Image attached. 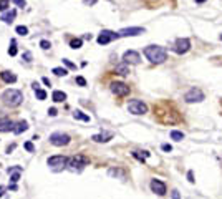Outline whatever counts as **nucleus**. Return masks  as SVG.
I'll use <instances>...</instances> for the list:
<instances>
[{
  "mask_svg": "<svg viewBox=\"0 0 222 199\" xmlns=\"http://www.w3.org/2000/svg\"><path fill=\"white\" fill-rule=\"evenodd\" d=\"M206 0H196V3H204Z\"/></svg>",
  "mask_w": 222,
  "mask_h": 199,
  "instance_id": "47",
  "label": "nucleus"
},
{
  "mask_svg": "<svg viewBox=\"0 0 222 199\" xmlns=\"http://www.w3.org/2000/svg\"><path fill=\"white\" fill-rule=\"evenodd\" d=\"M50 143L53 146H66L70 143V136L65 133H53L50 134Z\"/></svg>",
  "mask_w": 222,
  "mask_h": 199,
  "instance_id": "6",
  "label": "nucleus"
},
{
  "mask_svg": "<svg viewBox=\"0 0 222 199\" xmlns=\"http://www.w3.org/2000/svg\"><path fill=\"white\" fill-rule=\"evenodd\" d=\"M91 139L95 143H108L109 139H113V133H111V131H103L100 134H93Z\"/></svg>",
  "mask_w": 222,
  "mask_h": 199,
  "instance_id": "14",
  "label": "nucleus"
},
{
  "mask_svg": "<svg viewBox=\"0 0 222 199\" xmlns=\"http://www.w3.org/2000/svg\"><path fill=\"white\" fill-rule=\"evenodd\" d=\"M86 164H88V158H85L83 154H75L71 158H68L66 168L70 171H81Z\"/></svg>",
  "mask_w": 222,
  "mask_h": 199,
  "instance_id": "3",
  "label": "nucleus"
},
{
  "mask_svg": "<svg viewBox=\"0 0 222 199\" xmlns=\"http://www.w3.org/2000/svg\"><path fill=\"white\" fill-rule=\"evenodd\" d=\"M12 2H13L15 5H17V7H25V0H12Z\"/></svg>",
  "mask_w": 222,
  "mask_h": 199,
  "instance_id": "37",
  "label": "nucleus"
},
{
  "mask_svg": "<svg viewBox=\"0 0 222 199\" xmlns=\"http://www.w3.org/2000/svg\"><path fill=\"white\" fill-rule=\"evenodd\" d=\"M123 60H124V63H130V65H138V63L141 62V56H139L138 51L128 50L126 53L123 55Z\"/></svg>",
  "mask_w": 222,
  "mask_h": 199,
  "instance_id": "11",
  "label": "nucleus"
},
{
  "mask_svg": "<svg viewBox=\"0 0 222 199\" xmlns=\"http://www.w3.org/2000/svg\"><path fill=\"white\" fill-rule=\"evenodd\" d=\"M15 17H17V12H15V10H10V12H7V13L2 15V20H3L5 23H12V22L15 20Z\"/></svg>",
  "mask_w": 222,
  "mask_h": 199,
  "instance_id": "21",
  "label": "nucleus"
},
{
  "mask_svg": "<svg viewBox=\"0 0 222 199\" xmlns=\"http://www.w3.org/2000/svg\"><path fill=\"white\" fill-rule=\"evenodd\" d=\"M43 83H45L46 86H51V83H50V80H48V78H43Z\"/></svg>",
  "mask_w": 222,
  "mask_h": 199,
  "instance_id": "43",
  "label": "nucleus"
},
{
  "mask_svg": "<svg viewBox=\"0 0 222 199\" xmlns=\"http://www.w3.org/2000/svg\"><path fill=\"white\" fill-rule=\"evenodd\" d=\"M63 65H65V67H68V68H71V70H75V68H77V65H75V63H71L70 60H66V58H63Z\"/></svg>",
  "mask_w": 222,
  "mask_h": 199,
  "instance_id": "32",
  "label": "nucleus"
},
{
  "mask_svg": "<svg viewBox=\"0 0 222 199\" xmlns=\"http://www.w3.org/2000/svg\"><path fill=\"white\" fill-rule=\"evenodd\" d=\"M17 33L22 35V37H27V35H28V28L23 27V25H20V27H17Z\"/></svg>",
  "mask_w": 222,
  "mask_h": 199,
  "instance_id": "28",
  "label": "nucleus"
},
{
  "mask_svg": "<svg viewBox=\"0 0 222 199\" xmlns=\"http://www.w3.org/2000/svg\"><path fill=\"white\" fill-rule=\"evenodd\" d=\"M119 35L118 33H114V32H111V30H103L100 33V37H98V43L100 45H106L109 42H113L114 38H118Z\"/></svg>",
  "mask_w": 222,
  "mask_h": 199,
  "instance_id": "10",
  "label": "nucleus"
},
{
  "mask_svg": "<svg viewBox=\"0 0 222 199\" xmlns=\"http://www.w3.org/2000/svg\"><path fill=\"white\" fill-rule=\"evenodd\" d=\"M48 115H50V116H56V115H58L56 108H50V110H48Z\"/></svg>",
  "mask_w": 222,
  "mask_h": 199,
  "instance_id": "38",
  "label": "nucleus"
},
{
  "mask_svg": "<svg viewBox=\"0 0 222 199\" xmlns=\"http://www.w3.org/2000/svg\"><path fill=\"white\" fill-rule=\"evenodd\" d=\"M13 148H15V144H12V146H8V148H7V153H10V151H13Z\"/></svg>",
  "mask_w": 222,
  "mask_h": 199,
  "instance_id": "44",
  "label": "nucleus"
},
{
  "mask_svg": "<svg viewBox=\"0 0 222 199\" xmlns=\"http://www.w3.org/2000/svg\"><path fill=\"white\" fill-rule=\"evenodd\" d=\"M51 72H53L56 77H66V75H68V70L66 68H53Z\"/></svg>",
  "mask_w": 222,
  "mask_h": 199,
  "instance_id": "26",
  "label": "nucleus"
},
{
  "mask_svg": "<svg viewBox=\"0 0 222 199\" xmlns=\"http://www.w3.org/2000/svg\"><path fill=\"white\" fill-rule=\"evenodd\" d=\"M0 131H2V133L13 131V123H12L8 118H2V120H0Z\"/></svg>",
  "mask_w": 222,
  "mask_h": 199,
  "instance_id": "16",
  "label": "nucleus"
},
{
  "mask_svg": "<svg viewBox=\"0 0 222 199\" xmlns=\"http://www.w3.org/2000/svg\"><path fill=\"white\" fill-rule=\"evenodd\" d=\"M0 78H2L5 83H15L17 81V77L12 72H2L0 73Z\"/></svg>",
  "mask_w": 222,
  "mask_h": 199,
  "instance_id": "18",
  "label": "nucleus"
},
{
  "mask_svg": "<svg viewBox=\"0 0 222 199\" xmlns=\"http://www.w3.org/2000/svg\"><path fill=\"white\" fill-rule=\"evenodd\" d=\"M40 46H42L43 50H48L50 46H51V43L48 42V40H42V42H40Z\"/></svg>",
  "mask_w": 222,
  "mask_h": 199,
  "instance_id": "33",
  "label": "nucleus"
},
{
  "mask_svg": "<svg viewBox=\"0 0 222 199\" xmlns=\"http://www.w3.org/2000/svg\"><path fill=\"white\" fill-rule=\"evenodd\" d=\"M51 100H53L55 103H61V101H65V100H66V93L56 90V91H53V95H51Z\"/></svg>",
  "mask_w": 222,
  "mask_h": 199,
  "instance_id": "20",
  "label": "nucleus"
},
{
  "mask_svg": "<svg viewBox=\"0 0 222 199\" xmlns=\"http://www.w3.org/2000/svg\"><path fill=\"white\" fill-rule=\"evenodd\" d=\"M133 156L136 158V159H139V161H143V163H144V159H146V158H149V156H151V153H148V151H143V154H141L139 151H134Z\"/></svg>",
  "mask_w": 222,
  "mask_h": 199,
  "instance_id": "24",
  "label": "nucleus"
},
{
  "mask_svg": "<svg viewBox=\"0 0 222 199\" xmlns=\"http://www.w3.org/2000/svg\"><path fill=\"white\" fill-rule=\"evenodd\" d=\"M3 192H5V188H3V186H0V196H3Z\"/></svg>",
  "mask_w": 222,
  "mask_h": 199,
  "instance_id": "45",
  "label": "nucleus"
},
{
  "mask_svg": "<svg viewBox=\"0 0 222 199\" xmlns=\"http://www.w3.org/2000/svg\"><path fill=\"white\" fill-rule=\"evenodd\" d=\"M10 181H12V183H18V181H20V173L18 171H17V173H13V174H12V176H10Z\"/></svg>",
  "mask_w": 222,
  "mask_h": 199,
  "instance_id": "30",
  "label": "nucleus"
},
{
  "mask_svg": "<svg viewBox=\"0 0 222 199\" xmlns=\"http://www.w3.org/2000/svg\"><path fill=\"white\" fill-rule=\"evenodd\" d=\"M111 91L116 96H126V95H130V86L126 83H123V81H114V83H111Z\"/></svg>",
  "mask_w": 222,
  "mask_h": 199,
  "instance_id": "7",
  "label": "nucleus"
},
{
  "mask_svg": "<svg viewBox=\"0 0 222 199\" xmlns=\"http://www.w3.org/2000/svg\"><path fill=\"white\" fill-rule=\"evenodd\" d=\"M191 50V42L188 38H177L176 40V46H174V51L179 55H184Z\"/></svg>",
  "mask_w": 222,
  "mask_h": 199,
  "instance_id": "8",
  "label": "nucleus"
},
{
  "mask_svg": "<svg viewBox=\"0 0 222 199\" xmlns=\"http://www.w3.org/2000/svg\"><path fill=\"white\" fill-rule=\"evenodd\" d=\"M171 194H172V199H181V196H179V192H177L176 189H174V191L171 192Z\"/></svg>",
  "mask_w": 222,
  "mask_h": 199,
  "instance_id": "41",
  "label": "nucleus"
},
{
  "mask_svg": "<svg viewBox=\"0 0 222 199\" xmlns=\"http://www.w3.org/2000/svg\"><path fill=\"white\" fill-rule=\"evenodd\" d=\"M144 55L151 63H157V65H159V63L166 62L167 51H166V48H162L159 45H149L144 48Z\"/></svg>",
  "mask_w": 222,
  "mask_h": 199,
  "instance_id": "1",
  "label": "nucleus"
},
{
  "mask_svg": "<svg viewBox=\"0 0 222 199\" xmlns=\"http://www.w3.org/2000/svg\"><path fill=\"white\" fill-rule=\"evenodd\" d=\"M188 179H189V183H194V174H192V171L188 173Z\"/></svg>",
  "mask_w": 222,
  "mask_h": 199,
  "instance_id": "40",
  "label": "nucleus"
},
{
  "mask_svg": "<svg viewBox=\"0 0 222 199\" xmlns=\"http://www.w3.org/2000/svg\"><path fill=\"white\" fill-rule=\"evenodd\" d=\"M128 110H130V113H133V115L148 113V106H146V103H143L141 100H131V101L128 103Z\"/></svg>",
  "mask_w": 222,
  "mask_h": 199,
  "instance_id": "5",
  "label": "nucleus"
},
{
  "mask_svg": "<svg viewBox=\"0 0 222 199\" xmlns=\"http://www.w3.org/2000/svg\"><path fill=\"white\" fill-rule=\"evenodd\" d=\"M93 37H91V33H88V35H85V40H91Z\"/></svg>",
  "mask_w": 222,
  "mask_h": 199,
  "instance_id": "46",
  "label": "nucleus"
},
{
  "mask_svg": "<svg viewBox=\"0 0 222 199\" xmlns=\"http://www.w3.org/2000/svg\"><path fill=\"white\" fill-rule=\"evenodd\" d=\"M73 118H75V120H80V121H86V123L90 121V116L85 115L83 111H80V110H77V111L73 113Z\"/></svg>",
  "mask_w": 222,
  "mask_h": 199,
  "instance_id": "22",
  "label": "nucleus"
},
{
  "mask_svg": "<svg viewBox=\"0 0 222 199\" xmlns=\"http://www.w3.org/2000/svg\"><path fill=\"white\" fill-rule=\"evenodd\" d=\"M172 146L171 144H162V151H171Z\"/></svg>",
  "mask_w": 222,
  "mask_h": 199,
  "instance_id": "42",
  "label": "nucleus"
},
{
  "mask_svg": "<svg viewBox=\"0 0 222 199\" xmlns=\"http://www.w3.org/2000/svg\"><path fill=\"white\" fill-rule=\"evenodd\" d=\"M77 85H80V86H86V80H85L83 77H77Z\"/></svg>",
  "mask_w": 222,
  "mask_h": 199,
  "instance_id": "35",
  "label": "nucleus"
},
{
  "mask_svg": "<svg viewBox=\"0 0 222 199\" xmlns=\"http://www.w3.org/2000/svg\"><path fill=\"white\" fill-rule=\"evenodd\" d=\"M68 164V158L66 156H51L48 158V166L55 168V169H61Z\"/></svg>",
  "mask_w": 222,
  "mask_h": 199,
  "instance_id": "9",
  "label": "nucleus"
},
{
  "mask_svg": "<svg viewBox=\"0 0 222 199\" xmlns=\"http://www.w3.org/2000/svg\"><path fill=\"white\" fill-rule=\"evenodd\" d=\"M96 2H98V0H83L85 5H95Z\"/></svg>",
  "mask_w": 222,
  "mask_h": 199,
  "instance_id": "39",
  "label": "nucleus"
},
{
  "mask_svg": "<svg viewBox=\"0 0 222 199\" xmlns=\"http://www.w3.org/2000/svg\"><path fill=\"white\" fill-rule=\"evenodd\" d=\"M28 130V123L27 121H18L15 125V128H13V133L15 134H22L23 131H27Z\"/></svg>",
  "mask_w": 222,
  "mask_h": 199,
  "instance_id": "19",
  "label": "nucleus"
},
{
  "mask_svg": "<svg viewBox=\"0 0 222 199\" xmlns=\"http://www.w3.org/2000/svg\"><path fill=\"white\" fill-rule=\"evenodd\" d=\"M204 98H206V96H204V91H202V90H199V88H191V90L184 95V101H186V103H201Z\"/></svg>",
  "mask_w": 222,
  "mask_h": 199,
  "instance_id": "4",
  "label": "nucleus"
},
{
  "mask_svg": "<svg viewBox=\"0 0 222 199\" xmlns=\"http://www.w3.org/2000/svg\"><path fill=\"white\" fill-rule=\"evenodd\" d=\"M2 100H3V103L7 105V106L15 108V106H18V105H22V101H23V95H22V91L10 88V90H7V91H5L3 95H2Z\"/></svg>",
  "mask_w": 222,
  "mask_h": 199,
  "instance_id": "2",
  "label": "nucleus"
},
{
  "mask_svg": "<svg viewBox=\"0 0 222 199\" xmlns=\"http://www.w3.org/2000/svg\"><path fill=\"white\" fill-rule=\"evenodd\" d=\"M114 73L121 75V77H126V75H130V67H128V63H119V65H116L114 68Z\"/></svg>",
  "mask_w": 222,
  "mask_h": 199,
  "instance_id": "17",
  "label": "nucleus"
},
{
  "mask_svg": "<svg viewBox=\"0 0 222 199\" xmlns=\"http://www.w3.org/2000/svg\"><path fill=\"white\" fill-rule=\"evenodd\" d=\"M220 40H222V35H220Z\"/></svg>",
  "mask_w": 222,
  "mask_h": 199,
  "instance_id": "48",
  "label": "nucleus"
},
{
  "mask_svg": "<svg viewBox=\"0 0 222 199\" xmlns=\"http://www.w3.org/2000/svg\"><path fill=\"white\" fill-rule=\"evenodd\" d=\"M151 191L156 192L157 196H164L166 194V184L159 179H153L151 181Z\"/></svg>",
  "mask_w": 222,
  "mask_h": 199,
  "instance_id": "13",
  "label": "nucleus"
},
{
  "mask_svg": "<svg viewBox=\"0 0 222 199\" xmlns=\"http://www.w3.org/2000/svg\"><path fill=\"white\" fill-rule=\"evenodd\" d=\"M23 148H25V149L28 151V153H33V149H35V148H33V143H32V141H27L25 144H23Z\"/></svg>",
  "mask_w": 222,
  "mask_h": 199,
  "instance_id": "31",
  "label": "nucleus"
},
{
  "mask_svg": "<svg viewBox=\"0 0 222 199\" xmlns=\"http://www.w3.org/2000/svg\"><path fill=\"white\" fill-rule=\"evenodd\" d=\"M108 174L111 178L126 179V173H124V169H121V168H111V169H108Z\"/></svg>",
  "mask_w": 222,
  "mask_h": 199,
  "instance_id": "15",
  "label": "nucleus"
},
{
  "mask_svg": "<svg viewBox=\"0 0 222 199\" xmlns=\"http://www.w3.org/2000/svg\"><path fill=\"white\" fill-rule=\"evenodd\" d=\"M35 96H37V100H45L46 98V91H43V90H35Z\"/></svg>",
  "mask_w": 222,
  "mask_h": 199,
  "instance_id": "29",
  "label": "nucleus"
},
{
  "mask_svg": "<svg viewBox=\"0 0 222 199\" xmlns=\"http://www.w3.org/2000/svg\"><path fill=\"white\" fill-rule=\"evenodd\" d=\"M23 60H25L27 63L32 62V53H30V51H25V53H23Z\"/></svg>",
  "mask_w": 222,
  "mask_h": 199,
  "instance_id": "36",
  "label": "nucleus"
},
{
  "mask_svg": "<svg viewBox=\"0 0 222 199\" xmlns=\"http://www.w3.org/2000/svg\"><path fill=\"white\" fill-rule=\"evenodd\" d=\"M81 45H83V40H81V38H75V40H71V43H70V46H71L73 50L81 48Z\"/></svg>",
  "mask_w": 222,
  "mask_h": 199,
  "instance_id": "25",
  "label": "nucleus"
},
{
  "mask_svg": "<svg viewBox=\"0 0 222 199\" xmlns=\"http://www.w3.org/2000/svg\"><path fill=\"white\" fill-rule=\"evenodd\" d=\"M144 33V28L141 27H130V28H123V30L118 32L119 37H136V35Z\"/></svg>",
  "mask_w": 222,
  "mask_h": 199,
  "instance_id": "12",
  "label": "nucleus"
},
{
  "mask_svg": "<svg viewBox=\"0 0 222 199\" xmlns=\"http://www.w3.org/2000/svg\"><path fill=\"white\" fill-rule=\"evenodd\" d=\"M171 139H174V141H182V139H184V133L177 131V130H172L171 131Z\"/></svg>",
  "mask_w": 222,
  "mask_h": 199,
  "instance_id": "23",
  "label": "nucleus"
},
{
  "mask_svg": "<svg viewBox=\"0 0 222 199\" xmlns=\"http://www.w3.org/2000/svg\"><path fill=\"white\" fill-rule=\"evenodd\" d=\"M8 8V0H0V10L5 12Z\"/></svg>",
  "mask_w": 222,
  "mask_h": 199,
  "instance_id": "34",
  "label": "nucleus"
},
{
  "mask_svg": "<svg viewBox=\"0 0 222 199\" xmlns=\"http://www.w3.org/2000/svg\"><path fill=\"white\" fill-rule=\"evenodd\" d=\"M8 55H10V56H15V55H17V43H15V40H12V42H10Z\"/></svg>",
  "mask_w": 222,
  "mask_h": 199,
  "instance_id": "27",
  "label": "nucleus"
}]
</instances>
